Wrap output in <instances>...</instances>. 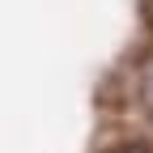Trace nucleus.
Listing matches in <instances>:
<instances>
[{"mask_svg":"<svg viewBox=\"0 0 153 153\" xmlns=\"http://www.w3.org/2000/svg\"><path fill=\"white\" fill-rule=\"evenodd\" d=\"M132 94H136L140 111L153 119V47L136 60V68H132Z\"/></svg>","mask_w":153,"mask_h":153,"instance_id":"nucleus-1","label":"nucleus"},{"mask_svg":"<svg viewBox=\"0 0 153 153\" xmlns=\"http://www.w3.org/2000/svg\"><path fill=\"white\" fill-rule=\"evenodd\" d=\"M149 13H153V0H149Z\"/></svg>","mask_w":153,"mask_h":153,"instance_id":"nucleus-3","label":"nucleus"},{"mask_svg":"<svg viewBox=\"0 0 153 153\" xmlns=\"http://www.w3.org/2000/svg\"><path fill=\"white\" fill-rule=\"evenodd\" d=\"M106 153H153V145H149V140H128V145H115V149H106Z\"/></svg>","mask_w":153,"mask_h":153,"instance_id":"nucleus-2","label":"nucleus"}]
</instances>
